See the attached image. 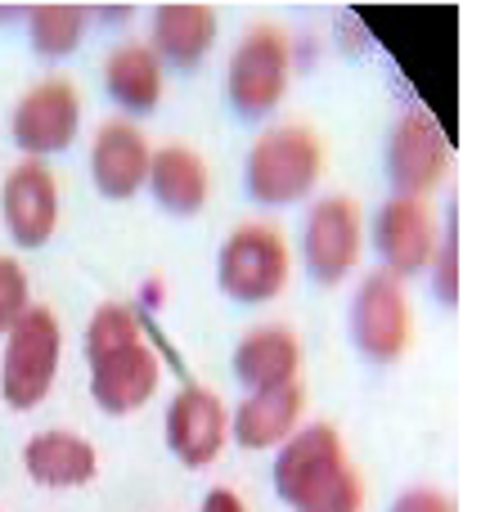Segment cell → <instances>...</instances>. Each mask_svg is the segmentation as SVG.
I'll return each instance as SVG.
<instances>
[{
	"label": "cell",
	"instance_id": "cell-1",
	"mask_svg": "<svg viewBox=\"0 0 481 512\" xmlns=\"http://www.w3.org/2000/svg\"><path fill=\"white\" fill-rule=\"evenodd\" d=\"M275 495L293 512H360L365 481L351 468L342 432L329 423L297 427L275 454Z\"/></svg>",
	"mask_w": 481,
	"mask_h": 512
},
{
	"label": "cell",
	"instance_id": "cell-2",
	"mask_svg": "<svg viewBox=\"0 0 481 512\" xmlns=\"http://www.w3.org/2000/svg\"><path fill=\"white\" fill-rule=\"evenodd\" d=\"M324 176V144L311 126L284 122L266 126L252 140L248 162H243V189L261 207H288L315 194Z\"/></svg>",
	"mask_w": 481,
	"mask_h": 512
},
{
	"label": "cell",
	"instance_id": "cell-3",
	"mask_svg": "<svg viewBox=\"0 0 481 512\" xmlns=\"http://www.w3.org/2000/svg\"><path fill=\"white\" fill-rule=\"evenodd\" d=\"M288 77H293V41L284 27L257 23L239 36L225 68V99L243 122H266L284 104Z\"/></svg>",
	"mask_w": 481,
	"mask_h": 512
},
{
	"label": "cell",
	"instance_id": "cell-4",
	"mask_svg": "<svg viewBox=\"0 0 481 512\" xmlns=\"http://www.w3.org/2000/svg\"><path fill=\"white\" fill-rule=\"evenodd\" d=\"M288 243L279 234V225L270 221H243L234 225V234L221 243L216 256V283L230 301L239 306H261V301H275L288 283Z\"/></svg>",
	"mask_w": 481,
	"mask_h": 512
},
{
	"label": "cell",
	"instance_id": "cell-5",
	"mask_svg": "<svg viewBox=\"0 0 481 512\" xmlns=\"http://www.w3.org/2000/svg\"><path fill=\"white\" fill-rule=\"evenodd\" d=\"M63 328L50 306H27V315L5 333L0 351V396L9 409H36L59 373Z\"/></svg>",
	"mask_w": 481,
	"mask_h": 512
},
{
	"label": "cell",
	"instance_id": "cell-6",
	"mask_svg": "<svg viewBox=\"0 0 481 512\" xmlns=\"http://www.w3.org/2000/svg\"><path fill=\"white\" fill-rule=\"evenodd\" d=\"M450 140L437 126V117L428 108H405L392 122V135H387V185H392L396 198H423L437 194L441 180L450 176Z\"/></svg>",
	"mask_w": 481,
	"mask_h": 512
},
{
	"label": "cell",
	"instance_id": "cell-7",
	"mask_svg": "<svg viewBox=\"0 0 481 512\" xmlns=\"http://www.w3.org/2000/svg\"><path fill=\"white\" fill-rule=\"evenodd\" d=\"M365 252V216H360L356 198L329 194L315 198L311 212L302 221V265L320 288L342 283L360 265Z\"/></svg>",
	"mask_w": 481,
	"mask_h": 512
},
{
	"label": "cell",
	"instance_id": "cell-8",
	"mask_svg": "<svg viewBox=\"0 0 481 512\" xmlns=\"http://www.w3.org/2000/svg\"><path fill=\"white\" fill-rule=\"evenodd\" d=\"M351 342L369 364H396L410 351V297L387 270H369L351 297Z\"/></svg>",
	"mask_w": 481,
	"mask_h": 512
},
{
	"label": "cell",
	"instance_id": "cell-9",
	"mask_svg": "<svg viewBox=\"0 0 481 512\" xmlns=\"http://www.w3.org/2000/svg\"><path fill=\"white\" fill-rule=\"evenodd\" d=\"M81 126V95L68 77H45L32 90H23V99L14 104L9 117V135L23 149V158H54L68 153Z\"/></svg>",
	"mask_w": 481,
	"mask_h": 512
},
{
	"label": "cell",
	"instance_id": "cell-10",
	"mask_svg": "<svg viewBox=\"0 0 481 512\" xmlns=\"http://www.w3.org/2000/svg\"><path fill=\"white\" fill-rule=\"evenodd\" d=\"M0 221L18 248H45L59 225V180L45 162L23 158L0 185Z\"/></svg>",
	"mask_w": 481,
	"mask_h": 512
},
{
	"label": "cell",
	"instance_id": "cell-11",
	"mask_svg": "<svg viewBox=\"0 0 481 512\" xmlns=\"http://www.w3.org/2000/svg\"><path fill=\"white\" fill-rule=\"evenodd\" d=\"M374 252L383 261V270L392 279H414V274L428 270L432 252H437V221H432V207L423 198H387L374 212Z\"/></svg>",
	"mask_w": 481,
	"mask_h": 512
},
{
	"label": "cell",
	"instance_id": "cell-12",
	"mask_svg": "<svg viewBox=\"0 0 481 512\" xmlns=\"http://www.w3.org/2000/svg\"><path fill=\"white\" fill-rule=\"evenodd\" d=\"M230 441V409L203 382H185L167 405V450L185 468H207Z\"/></svg>",
	"mask_w": 481,
	"mask_h": 512
},
{
	"label": "cell",
	"instance_id": "cell-13",
	"mask_svg": "<svg viewBox=\"0 0 481 512\" xmlns=\"http://www.w3.org/2000/svg\"><path fill=\"white\" fill-rule=\"evenodd\" d=\"M90 396L104 414H135L140 405H149V396L158 391L162 364L153 355V346L144 337L126 346H113L104 355H90Z\"/></svg>",
	"mask_w": 481,
	"mask_h": 512
},
{
	"label": "cell",
	"instance_id": "cell-14",
	"mask_svg": "<svg viewBox=\"0 0 481 512\" xmlns=\"http://www.w3.org/2000/svg\"><path fill=\"white\" fill-rule=\"evenodd\" d=\"M149 140L135 122L126 117H108L104 126L90 140V180L104 198L113 203H126L144 189V176H149Z\"/></svg>",
	"mask_w": 481,
	"mask_h": 512
},
{
	"label": "cell",
	"instance_id": "cell-15",
	"mask_svg": "<svg viewBox=\"0 0 481 512\" xmlns=\"http://www.w3.org/2000/svg\"><path fill=\"white\" fill-rule=\"evenodd\" d=\"M149 45L158 54L162 68H180L194 72L203 68V59L216 45V9L212 5H194V0H171V5H158L149 18Z\"/></svg>",
	"mask_w": 481,
	"mask_h": 512
},
{
	"label": "cell",
	"instance_id": "cell-16",
	"mask_svg": "<svg viewBox=\"0 0 481 512\" xmlns=\"http://www.w3.org/2000/svg\"><path fill=\"white\" fill-rule=\"evenodd\" d=\"M230 369L248 391L293 387L297 369H302V342H297V333L284 324L252 328V333H243V342L234 346Z\"/></svg>",
	"mask_w": 481,
	"mask_h": 512
},
{
	"label": "cell",
	"instance_id": "cell-17",
	"mask_svg": "<svg viewBox=\"0 0 481 512\" xmlns=\"http://www.w3.org/2000/svg\"><path fill=\"white\" fill-rule=\"evenodd\" d=\"M149 185L153 203L171 216H198L207 207V189H212V176H207V162L198 158L185 144H162V149L149 153Z\"/></svg>",
	"mask_w": 481,
	"mask_h": 512
},
{
	"label": "cell",
	"instance_id": "cell-18",
	"mask_svg": "<svg viewBox=\"0 0 481 512\" xmlns=\"http://www.w3.org/2000/svg\"><path fill=\"white\" fill-rule=\"evenodd\" d=\"M104 95L131 117H149L162 104V63L144 41L117 45L104 59Z\"/></svg>",
	"mask_w": 481,
	"mask_h": 512
},
{
	"label": "cell",
	"instance_id": "cell-19",
	"mask_svg": "<svg viewBox=\"0 0 481 512\" xmlns=\"http://www.w3.org/2000/svg\"><path fill=\"white\" fill-rule=\"evenodd\" d=\"M302 418V387H275V391H248L243 405L230 414V436L243 450H275L297 432Z\"/></svg>",
	"mask_w": 481,
	"mask_h": 512
},
{
	"label": "cell",
	"instance_id": "cell-20",
	"mask_svg": "<svg viewBox=\"0 0 481 512\" xmlns=\"http://www.w3.org/2000/svg\"><path fill=\"white\" fill-rule=\"evenodd\" d=\"M23 468L36 486L45 490H72V486H86L95 477L99 459H95V445L77 432H36L32 441L23 445Z\"/></svg>",
	"mask_w": 481,
	"mask_h": 512
},
{
	"label": "cell",
	"instance_id": "cell-21",
	"mask_svg": "<svg viewBox=\"0 0 481 512\" xmlns=\"http://www.w3.org/2000/svg\"><path fill=\"white\" fill-rule=\"evenodd\" d=\"M81 36H86V5L50 0V5L27 9V41L41 59H68L81 45Z\"/></svg>",
	"mask_w": 481,
	"mask_h": 512
},
{
	"label": "cell",
	"instance_id": "cell-22",
	"mask_svg": "<svg viewBox=\"0 0 481 512\" xmlns=\"http://www.w3.org/2000/svg\"><path fill=\"white\" fill-rule=\"evenodd\" d=\"M135 337H144L140 333V315H135L131 306H122V301H104V306L90 315V324H86V360L90 355L113 351V346L135 342Z\"/></svg>",
	"mask_w": 481,
	"mask_h": 512
},
{
	"label": "cell",
	"instance_id": "cell-23",
	"mask_svg": "<svg viewBox=\"0 0 481 512\" xmlns=\"http://www.w3.org/2000/svg\"><path fill=\"white\" fill-rule=\"evenodd\" d=\"M432 270V292H437L441 306H455L459 301V212H446V230L437 234V252L428 261Z\"/></svg>",
	"mask_w": 481,
	"mask_h": 512
},
{
	"label": "cell",
	"instance_id": "cell-24",
	"mask_svg": "<svg viewBox=\"0 0 481 512\" xmlns=\"http://www.w3.org/2000/svg\"><path fill=\"white\" fill-rule=\"evenodd\" d=\"M32 306V288H27V270L14 256H0V337L18 324Z\"/></svg>",
	"mask_w": 481,
	"mask_h": 512
},
{
	"label": "cell",
	"instance_id": "cell-25",
	"mask_svg": "<svg viewBox=\"0 0 481 512\" xmlns=\"http://www.w3.org/2000/svg\"><path fill=\"white\" fill-rule=\"evenodd\" d=\"M387 512H455V499H450L446 490H437V486H410V490H401V495L392 499V508Z\"/></svg>",
	"mask_w": 481,
	"mask_h": 512
},
{
	"label": "cell",
	"instance_id": "cell-26",
	"mask_svg": "<svg viewBox=\"0 0 481 512\" xmlns=\"http://www.w3.org/2000/svg\"><path fill=\"white\" fill-rule=\"evenodd\" d=\"M198 512H248V504H243L234 490L216 486V490H207V499H203V508H198Z\"/></svg>",
	"mask_w": 481,
	"mask_h": 512
}]
</instances>
